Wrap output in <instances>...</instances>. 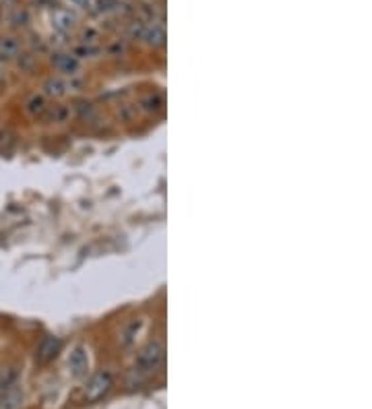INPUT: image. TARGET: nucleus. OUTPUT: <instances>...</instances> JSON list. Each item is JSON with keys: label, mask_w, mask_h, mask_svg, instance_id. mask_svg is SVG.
<instances>
[{"label": "nucleus", "mask_w": 372, "mask_h": 409, "mask_svg": "<svg viewBox=\"0 0 372 409\" xmlns=\"http://www.w3.org/2000/svg\"><path fill=\"white\" fill-rule=\"evenodd\" d=\"M166 347L159 339H151L137 356V368L141 372H157L164 366Z\"/></svg>", "instance_id": "f257e3e1"}, {"label": "nucleus", "mask_w": 372, "mask_h": 409, "mask_svg": "<svg viewBox=\"0 0 372 409\" xmlns=\"http://www.w3.org/2000/svg\"><path fill=\"white\" fill-rule=\"evenodd\" d=\"M112 385H114V378H112V372L110 370L95 372L92 378H90L87 387H85V399L90 403H97L99 399H103L110 393Z\"/></svg>", "instance_id": "f03ea898"}, {"label": "nucleus", "mask_w": 372, "mask_h": 409, "mask_svg": "<svg viewBox=\"0 0 372 409\" xmlns=\"http://www.w3.org/2000/svg\"><path fill=\"white\" fill-rule=\"evenodd\" d=\"M69 370L75 378H83L90 372V352L85 345H77L73 347L71 356H69Z\"/></svg>", "instance_id": "7ed1b4c3"}, {"label": "nucleus", "mask_w": 372, "mask_h": 409, "mask_svg": "<svg viewBox=\"0 0 372 409\" xmlns=\"http://www.w3.org/2000/svg\"><path fill=\"white\" fill-rule=\"evenodd\" d=\"M60 350H62V339L56 337V335H46V337L40 341L38 350H36V362L50 364L58 354H60Z\"/></svg>", "instance_id": "20e7f679"}, {"label": "nucleus", "mask_w": 372, "mask_h": 409, "mask_svg": "<svg viewBox=\"0 0 372 409\" xmlns=\"http://www.w3.org/2000/svg\"><path fill=\"white\" fill-rule=\"evenodd\" d=\"M52 64L62 77H77L81 71V60L75 54H54Z\"/></svg>", "instance_id": "39448f33"}, {"label": "nucleus", "mask_w": 372, "mask_h": 409, "mask_svg": "<svg viewBox=\"0 0 372 409\" xmlns=\"http://www.w3.org/2000/svg\"><path fill=\"white\" fill-rule=\"evenodd\" d=\"M23 401H25V393L19 382L0 391V409H21Z\"/></svg>", "instance_id": "423d86ee"}, {"label": "nucleus", "mask_w": 372, "mask_h": 409, "mask_svg": "<svg viewBox=\"0 0 372 409\" xmlns=\"http://www.w3.org/2000/svg\"><path fill=\"white\" fill-rule=\"evenodd\" d=\"M48 110H50V103H48L46 95H42V93H34V95H29L27 101H25V112H27L31 118L44 120Z\"/></svg>", "instance_id": "0eeeda50"}, {"label": "nucleus", "mask_w": 372, "mask_h": 409, "mask_svg": "<svg viewBox=\"0 0 372 409\" xmlns=\"http://www.w3.org/2000/svg\"><path fill=\"white\" fill-rule=\"evenodd\" d=\"M21 42L13 36L0 38V62H15L21 54Z\"/></svg>", "instance_id": "6e6552de"}, {"label": "nucleus", "mask_w": 372, "mask_h": 409, "mask_svg": "<svg viewBox=\"0 0 372 409\" xmlns=\"http://www.w3.org/2000/svg\"><path fill=\"white\" fill-rule=\"evenodd\" d=\"M75 23H77L75 15H73L71 10H66V8H58V10L52 15V25H54V29L60 31V34H69V31L75 27Z\"/></svg>", "instance_id": "1a4fd4ad"}, {"label": "nucleus", "mask_w": 372, "mask_h": 409, "mask_svg": "<svg viewBox=\"0 0 372 409\" xmlns=\"http://www.w3.org/2000/svg\"><path fill=\"white\" fill-rule=\"evenodd\" d=\"M69 91H71V83L64 81L62 77H50L46 83H44V95H46V97L60 99V97H64Z\"/></svg>", "instance_id": "9d476101"}, {"label": "nucleus", "mask_w": 372, "mask_h": 409, "mask_svg": "<svg viewBox=\"0 0 372 409\" xmlns=\"http://www.w3.org/2000/svg\"><path fill=\"white\" fill-rule=\"evenodd\" d=\"M141 327H143V320H141V318H133V320H129V322L124 324V329H122V333H120V343H122L124 347H131V345L135 343L137 335L141 333Z\"/></svg>", "instance_id": "9b49d317"}, {"label": "nucleus", "mask_w": 372, "mask_h": 409, "mask_svg": "<svg viewBox=\"0 0 372 409\" xmlns=\"http://www.w3.org/2000/svg\"><path fill=\"white\" fill-rule=\"evenodd\" d=\"M143 40L149 45H153V48H159V45L166 44V31H164L162 25H151V27L145 29Z\"/></svg>", "instance_id": "f8f14e48"}, {"label": "nucleus", "mask_w": 372, "mask_h": 409, "mask_svg": "<svg viewBox=\"0 0 372 409\" xmlns=\"http://www.w3.org/2000/svg\"><path fill=\"white\" fill-rule=\"evenodd\" d=\"M162 106H164V95H162V93H147V95L141 99V108H143L145 112H149V114L162 110Z\"/></svg>", "instance_id": "ddd939ff"}, {"label": "nucleus", "mask_w": 372, "mask_h": 409, "mask_svg": "<svg viewBox=\"0 0 372 409\" xmlns=\"http://www.w3.org/2000/svg\"><path fill=\"white\" fill-rule=\"evenodd\" d=\"M15 382H19V374H17L15 368H4V370H0V391H4L6 387H10V385H15Z\"/></svg>", "instance_id": "4468645a"}, {"label": "nucleus", "mask_w": 372, "mask_h": 409, "mask_svg": "<svg viewBox=\"0 0 372 409\" xmlns=\"http://www.w3.org/2000/svg\"><path fill=\"white\" fill-rule=\"evenodd\" d=\"M69 108H64V106H50V110H48L46 118L50 120H54V122H66V118H69Z\"/></svg>", "instance_id": "2eb2a0df"}, {"label": "nucleus", "mask_w": 372, "mask_h": 409, "mask_svg": "<svg viewBox=\"0 0 372 409\" xmlns=\"http://www.w3.org/2000/svg\"><path fill=\"white\" fill-rule=\"evenodd\" d=\"M73 2H77V4H79L81 8H87V10H90V8L93 6L92 0H73Z\"/></svg>", "instance_id": "dca6fc26"}, {"label": "nucleus", "mask_w": 372, "mask_h": 409, "mask_svg": "<svg viewBox=\"0 0 372 409\" xmlns=\"http://www.w3.org/2000/svg\"><path fill=\"white\" fill-rule=\"evenodd\" d=\"M6 83V77H4V73H2V69H0V87Z\"/></svg>", "instance_id": "f3484780"}]
</instances>
